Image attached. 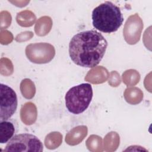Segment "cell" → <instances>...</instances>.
Returning <instances> with one entry per match:
<instances>
[{"instance_id": "obj_1", "label": "cell", "mask_w": 152, "mask_h": 152, "mask_svg": "<svg viewBox=\"0 0 152 152\" xmlns=\"http://www.w3.org/2000/svg\"><path fill=\"white\" fill-rule=\"evenodd\" d=\"M107 42L104 36L95 30L81 31L75 34L69 44V54L77 65L93 68L104 56Z\"/></svg>"}, {"instance_id": "obj_4", "label": "cell", "mask_w": 152, "mask_h": 152, "mask_svg": "<svg viewBox=\"0 0 152 152\" xmlns=\"http://www.w3.org/2000/svg\"><path fill=\"white\" fill-rule=\"evenodd\" d=\"M43 150V144L36 136L25 133L14 135L7 142L4 151L42 152Z\"/></svg>"}, {"instance_id": "obj_3", "label": "cell", "mask_w": 152, "mask_h": 152, "mask_svg": "<svg viewBox=\"0 0 152 152\" xmlns=\"http://www.w3.org/2000/svg\"><path fill=\"white\" fill-rule=\"evenodd\" d=\"M93 97V88L88 83H82L69 88L65 100L68 110L78 115L84 112L89 106Z\"/></svg>"}, {"instance_id": "obj_5", "label": "cell", "mask_w": 152, "mask_h": 152, "mask_svg": "<svg viewBox=\"0 0 152 152\" xmlns=\"http://www.w3.org/2000/svg\"><path fill=\"white\" fill-rule=\"evenodd\" d=\"M1 118L0 121L8 120L15 112L17 107V96L14 90L8 86L0 85Z\"/></svg>"}, {"instance_id": "obj_6", "label": "cell", "mask_w": 152, "mask_h": 152, "mask_svg": "<svg viewBox=\"0 0 152 152\" xmlns=\"http://www.w3.org/2000/svg\"><path fill=\"white\" fill-rule=\"evenodd\" d=\"M15 126L12 122L8 120L2 121L0 122V143L8 142L14 136Z\"/></svg>"}, {"instance_id": "obj_2", "label": "cell", "mask_w": 152, "mask_h": 152, "mask_svg": "<svg viewBox=\"0 0 152 152\" xmlns=\"http://www.w3.org/2000/svg\"><path fill=\"white\" fill-rule=\"evenodd\" d=\"M92 24L100 31L111 33L118 30L124 21L120 8L110 1H105L92 11Z\"/></svg>"}]
</instances>
